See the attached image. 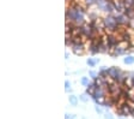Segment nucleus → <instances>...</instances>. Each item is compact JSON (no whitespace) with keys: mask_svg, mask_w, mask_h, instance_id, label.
<instances>
[{"mask_svg":"<svg viewBox=\"0 0 134 119\" xmlns=\"http://www.w3.org/2000/svg\"><path fill=\"white\" fill-rule=\"evenodd\" d=\"M113 4H114L115 12H117V13H125L126 5L123 3V0H113Z\"/></svg>","mask_w":134,"mask_h":119,"instance_id":"5","label":"nucleus"},{"mask_svg":"<svg viewBox=\"0 0 134 119\" xmlns=\"http://www.w3.org/2000/svg\"><path fill=\"white\" fill-rule=\"evenodd\" d=\"M102 25H103V28L105 29L107 31H109V33H114V31H116L117 29H119V24H117V22H116V18H115L114 16H111V14H108L105 18H103Z\"/></svg>","mask_w":134,"mask_h":119,"instance_id":"2","label":"nucleus"},{"mask_svg":"<svg viewBox=\"0 0 134 119\" xmlns=\"http://www.w3.org/2000/svg\"><path fill=\"white\" fill-rule=\"evenodd\" d=\"M84 43L83 42H78V43H73L72 45V51L74 54L77 55H80V54L84 53Z\"/></svg>","mask_w":134,"mask_h":119,"instance_id":"6","label":"nucleus"},{"mask_svg":"<svg viewBox=\"0 0 134 119\" xmlns=\"http://www.w3.org/2000/svg\"><path fill=\"white\" fill-rule=\"evenodd\" d=\"M80 100H81V101H84V102L87 101V93L86 94H83V95L80 96Z\"/></svg>","mask_w":134,"mask_h":119,"instance_id":"16","label":"nucleus"},{"mask_svg":"<svg viewBox=\"0 0 134 119\" xmlns=\"http://www.w3.org/2000/svg\"><path fill=\"white\" fill-rule=\"evenodd\" d=\"M121 75H122V71L119 68H116V66H111V68L108 69V76L110 77V78L115 79V81H117V78H119Z\"/></svg>","mask_w":134,"mask_h":119,"instance_id":"4","label":"nucleus"},{"mask_svg":"<svg viewBox=\"0 0 134 119\" xmlns=\"http://www.w3.org/2000/svg\"><path fill=\"white\" fill-rule=\"evenodd\" d=\"M96 111H97L98 113H100V112H102V111H100V108H99V107H96Z\"/></svg>","mask_w":134,"mask_h":119,"instance_id":"18","label":"nucleus"},{"mask_svg":"<svg viewBox=\"0 0 134 119\" xmlns=\"http://www.w3.org/2000/svg\"><path fill=\"white\" fill-rule=\"evenodd\" d=\"M80 83H81V85H84V87H89V84H90L89 77H81Z\"/></svg>","mask_w":134,"mask_h":119,"instance_id":"11","label":"nucleus"},{"mask_svg":"<svg viewBox=\"0 0 134 119\" xmlns=\"http://www.w3.org/2000/svg\"><path fill=\"white\" fill-rule=\"evenodd\" d=\"M96 4V0H85V5L86 6H92Z\"/></svg>","mask_w":134,"mask_h":119,"instance_id":"14","label":"nucleus"},{"mask_svg":"<svg viewBox=\"0 0 134 119\" xmlns=\"http://www.w3.org/2000/svg\"><path fill=\"white\" fill-rule=\"evenodd\" d=\"M68 100H70V104L73 106H75L78 104V99H77V96H74V95H70V96H68Z\"/></svg>","mask_w":134,"mask_h":119,"instance_id":"10","label":"nucleus"},{"mask_svg":"<svg viewBox=\"0 0 134 119\" xmlns=\"http://www.w3.org/2000/svg\"><path fill=\"white\" fill-rule=\"evenodd\" d=\"M97 63H99V59H92V58H89V59L86 60V64L90 66V68L96 66V64H97Z\"/></svg>","mask_w":134,"mask_h":119,"instance_id":"9","label":"nucleus"},{"mask_svg":"<svg viewBox=\"0 0 134 119\" xmlns=\"http://www.w3.org/2000/svg\"><path fill=\"white\" fill-rule=\"evenodd\" d=\"M105 119H113V117L110 114H105Z\"/></svg>","mask_w":134,"mask_h":119,"instance_id":"17","label":"nucleus"},{"mask_svg":"<svg viewBox=\"0 0 134 119\" xmlns=\"http://www.w3.org/2000/svg\"><path fill=\"white\" fill-rule=\"evenodd\" d=\"M132 84H133V87H134V77H132Z\"/></svg>","mask_w":134,"mask_h":119,"instance_id":"19","label":"nucleus"},{"mask_svg":"<svg viewBox=\"0 0 134 119\" xmlns=\"http://www.w3.org/2000/svg\"><path fill=\"white\" fill-rule=\"evenodd\" d=\"M123 63L126 65H132V64H134V57L133 55H126L123 58Z\"/></svg>","mask_w":134,"mask_h":119,"instance_id":"8","label":"nucleus"},{"mask_svg":"<svg viewBox=\"0 0 134 119\" xmlns=\"http://www.w3.org/2000/svg\"><path fill=\"white\" fill-rule=\"evenodd\" d=\"M67 1H70V0H67Z\"/></svg>","mask_w":134,"mask_h":119,"instance_id":"20","label":"nucleus"},{"mask_svg":"<svg viewBox=\"0 0 134 119\" xmlns=\"http://www.w3.org/2000/svg\"><path fill=\"white\" fill-rule=\"evenodd\" d=\"M115 18H116L117 24L121 27L129 25V23H131V18H129L126 13H117L116 16H115Z\"/></svg>","mask_w":134,"mask_h":119,"instance_id":"3","label":"nucleus"},{"mask_svg":"<svg viewBox=\"0 0 134 119\" xmlns=\"http://www.w3.org/2000/svg\"><path fill=\"white\" fill-rule=\"evenodd\" d=\"M105 41H107V43H108L109 47H110L111 49L115 48V47H116V46L120 43V41L117 40V37L114 36V35H109V36L105 39Z\"/></svg>","mask_w":134,"mask_h":119,"instance_id":"7","label":"nucleus"},{"mask_svg":"<svg viewBox=\"0 0 134 119\" xmlns=\"http://www.w3.org/2000/svg\"><path fill=\"white\" fill-rule=\"evenodd\" d=\"M89 75H90V76H91L93 79H95V81L98 78V77H99V75H98V72H96V71H90V72H89Z\"/></svg>","mask_w":134,"mask_h":119,"instance_id":"13","label":"nucleus"},{"mask_svg":"<svg viewBox=\"0 0 134 119\" xmlns=\"http://www.w3.org/2000/svg\"><path fill=\"white\" fill-rule=\"evenodd\" d=\"M72 22L75 25L81 27L84 25L86 20H85V9L83 6L74 4L66 9V23Z\"/></svg>","mask_w":134,"mask_h":119,"instance_id":"1","label":"nucleus"},{"mask_svg":"<svg viewBox=\"0 0 134 119\" xmlns=\"http://www.w3.org/2000/svg\"><path fill=\"white\" fill-rule=\"evenodd\" d=\"M126 7H134V0H123Z\"/></svg>","mask_w":134,"mask_h":119,"instance_id":"12","label":"nucleus"},{"mask_svg":"<svg viewBox=\"0 0 134 119\" xmlns=\"http://www.w3.org/2000/svg\"><path fill=\"white\" fill-rule=\"evenodd\" d=\"M65 90L66 91L71 90V82L70 81H66V82H65Z\"/></svg>","mask_w":134,"mask_h":119,"instance_id":"15","label":"nucleus"}]
</instances>
